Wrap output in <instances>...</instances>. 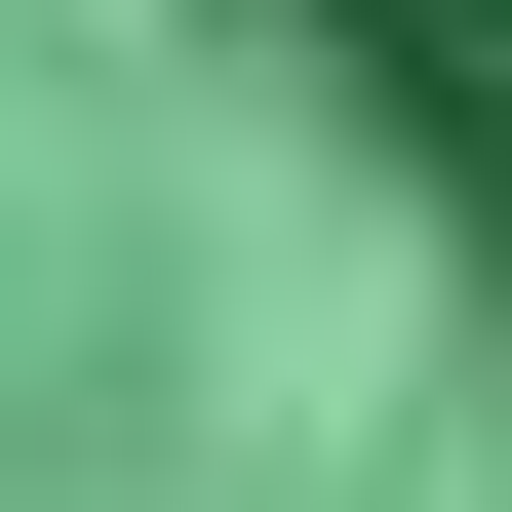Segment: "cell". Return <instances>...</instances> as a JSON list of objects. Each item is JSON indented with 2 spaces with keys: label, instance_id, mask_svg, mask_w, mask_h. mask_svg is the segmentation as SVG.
<instances>
[{
  "label": "cell",
  "instance_id": "obj_1",
  "mask_svg": "<svg viewBox=\"0 0 512 512\" xmlns=\"http://www.w3.org/2000/svg\"><path fill=\"white\" fill-rule=\"evenodd\" d=\"M316 79H355L394 158H434V237L512 276V0H316Z\"/></svg>",
  "mask_w": 512,
  "mask_h": 512
}]
</instances>
